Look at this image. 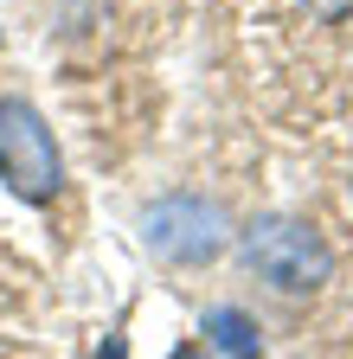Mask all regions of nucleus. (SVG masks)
<instances>
[{"instance_id": "f257e3e1", "label": "nucleus", "mask_w": 353, "mask_h": 359, "mask_svg": "<svg viewBox=\"0 0 353 359\" xmlns=\"http://www.w3.org/2000/svg\"><path fill=\"white\" fill-rule=\"evenodd\" d=\"M244 263L270 289H283V295H315L334 276L328 238L315 231V224H302V218H257L244 231Z\"/></svg>"}, {"instance_id": "f03ea898", "label": "nucleus", "mask_w": 353, "mask_h": 359, "mask_svg": "<svg viewBox=\"0 0 353 359\" xmlns=\"http://www.w3.org/2000/svg\"><path fill=\"white\" fill-rule=\"evenodd\" d=\"M0 180H7L20 199H52L58 180H65L58 142H52L46 116L26 97H0Z\"/></svg>"}, {"instance_id": "7ed1b4c3", "label": "nucleus", "mask_w": 353, "mask_h": 359, "mask_svg": "<svg viewBox=\"0 0 353 359\" xmlns=\"http://www.w3.org/2000/svg\"><path fill=\"white\" fill-rule=\"evenodd\" d=\"M142 238L161 263H212L218 250L232 244V224L212 199H193V193H167L142 212Z\"/></svg>"}, {"instance_id": "20e7f679", "label": "nucleus", "mask_w": 353, "mask_h": 359, "mask_svg": "<svg viewBox=\"0 0 353 359\" xmlns=\"http://www.w3.org/2000/svg\"><path fill=\"white\" fill-rule=\"evenodd\" d=\"M206 340H212L218 359H257V353H263L257 321H251L244 308H212V314H206Z\"/></svg>"}, {"instance_id": "39448f33", "label": "nucleus", "mask_w": 353, "mask_h": 359, "mask_svg": "<svg viewBox=\"0 0 353 359\" xmlns=\"http://www.w3.org/2000/svg\"><path fill=\"white\" fill-rule=\"evenodd\" d=\"M97 359H128V346H122V334H109V340L97 346Z\"/></svg>"}, {"instance_id": "423d86ee", "label": "nucleus", "mask_w": 353, "mask_h": 359, "mask_svg": "<svg viewBox=\"0 0 353 359\" xmlns=\"http://www.w3.org/2000/svg\"><path fill=\"white\" fill-rule=\"evenodd\" d=\"M167 359H206V346H173Z\"/></svg>"}]
</instances>
